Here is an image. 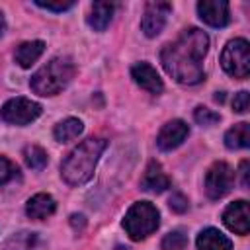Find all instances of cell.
I'll list each match as a JSON object with an SVG mask.
<instances>
[{
  "mask_svg": "<svg viewBox=\"0 0 250 250\" xmlns=\"http://www.w3.org/2000/svg\"><path fill=\"white\" fill-rule=\"evenodd\" d=\"M207 33L199 27H188L162 49L160 62L176 82L184 86H193L205 78L203 59L207 55Z\"/></svg>",
  "mask_w": 250,
  "mask_h": 250,
  "instance_id": "6da1fadb",
  "label": "cell"
},
{
  "mask_svg": "<svg viewBox=\"0 0 250 250\" xmlns=\"http://www.w3.org/2000/svg\"><path fill=\"white\" fill-rule=\"evenodd\" d=\"M107 141L100 139V137H90L86 141H82L76 148H72L68 152V156L62 160L61 164V176L68 186H82L86 184L94 170L96 164L105 148Z\"/></svg>",
  "mask_w": 250,
  "mask_h": 250,
  "instance_id": "7a4b0ae2",
  "label": "cell"
},
{
  "mask_svg": "<svg viewBox=\"0 0 250 250\" xmlns=\"http://www.w3.org/2000/svg\"><path fill=\"white\" fill-rule=\"evenodd\" d=\"M76 66L70 57H53L31 76V90L39 96L59 94L74 76Z\"/></svg>",
  "mask_w": 250,
  "mask_h": 250,
  "instance_id": "3957f363",
  "label": "cell"
},
{
  "mask_svg": "<svg viewBox=\"0 0 250 250\" xmlns=\"http://www.w3.org/2000/svg\"><path fill=\"white\" fill-rule=\"evenodd\" d=\"M158 223H160L158 209L148 201L133 203L123 219V227L133 240H143L148 234H152L158 229Z\"/></svg>",
  "mask_w": 250,
  "mask_h": 250,
  "instance_id": "277c9868",
  "label": "cell"
},
{
  "mask_svg": "<svg viewBox=\"0 0 250 250\" xmlns=\"http://www.w3.org/2000/svg\"><path fill=\"white\" fill-rule=\"evenodd\" d=\"M221 64L227 74L234 78H246L250 72V45L246 39L238 37L225 45L221 53Z\"/></svg>",
  "mask_w": 250,
  "mask_h": 250,
  "instance_id": "5b68a950",
  "label": "cell"
},
{
  "mask_svg": "<svg viewBox=\"0 0 250 250\" xmlns=\"http://www.w3.org/2000/svg\"><path fill=\"white\" fill-rule=\"evenodd\" d=\"M39 115L41 105L29 98H12L0 109V117L10 125H27L35 121Z\"/></svg>",
  "mask_w": 250,
  "mask_h": 250,
  "instance_id": "8992f818",
  "label": "cell"
},
{
  "mask_svg": "<svg viewBox=\"0 0 250 250\" xmlns=\"http://www.w3.org/2000/svg\"><path fill=\"white\" fill-rule=\"evenodd\" d=\"M234 184V170L227 162H215L205 174V193L211 199H221Z\"/></svg>",
  "mask_w": 250,
  "mask_h": 250,
  "instance_id": "52a82bcc",
  "label": "cell"
},
{
  "mask_svg": "<svg viewBox=\"0 0 250 250\" xmlns=\"http://www.w3.org/2000/svg\"><path fill=\"white\" fill-rule=\"evenodd\" d=\"M172 12V4L168 2H148L145 6V14L141 20V29L146 37H156L166 23L168 14Z\"/></svg>",
  "mask_w": 250,
  "mask_h": 250,
  "instance_id": "ba28073f",
  "label": "cell"
},
{
  "mask_svg": "<svg viewBox=\"0 0 250 250\" xmlns=\"http://www.w3.org/2000/svg\"><path fill=\"white\" fill-rule=\"evenodd\" d=\"M197 14L211 27H225L230 21L229 4L225 0H201L197 4Z\"/></svg>",
  "mask_w": 250,
  "mask_h": 250,
  "instance_id": "9c48e42d",
  "label": "cell"
},
{
  "mask_svg": "<svg viewBox=\"0 0 250 250\" xmlns=\"http://www.w3.org/2000/svg\"><path fill=\"white\" fill-rule=\"evenodd\" d=\"M223 223L227 225L229 230H232L234 234H248L250 230V217H248V203L244 199H238L234 203H230L225 213H223Z\"/></svg>",
  "mask_w": 250,
  "mask_h": 250,
  "instance_id": "30bf717a",
  "label": "cell"
},
{
  "mask_svg": "<svg viewBox=\"0 0 250 250\" xmlns=\"http://www.w3.org/2000/svg\"><path fill=\"white\" fill-rule=\"evenodd\" d=\"M188 133H189V127L182 119H172L160 129V133L156 137V145L162 150H172L186 141Z\"/></svg>",
  "mask_w": 250,
  "mask_h": 250,
  "instance_id": "8fae6325",
  "label": "cell"
},
{
  "mask_svg": "<svg viewBox=\"0 0 250 250\" xmlns=\"http://www.w3.org/2000/svg\"><path fill=\"white\" fill-rule=\"evenodd\" d=\"M131 76L133 80L146 92L150 94H160L162 92V80L158 76V72L148 64V62H137L133 68H131Z\"/></svg>",
  "mask_w": 250,
  "mask_h": 250,
  "instance_id": "7c38bea8",
  "label": "cell"
},
{
  "mask_svg": "<svg viewBox=\"0 0 250 250\" xmlns=\"http://www.w3.org/2000/svg\"><path fill=\"white\" fill-rule=\"evenodd\" d=\"M141 188L146 189V191H154V193H160L164 191L166 188H170V178L164 174L162 166L158 162H148L143 178H141Z\"/></svg>",
  "mask_w": 250,
  "mask_h": 250,
  "instance_id": "4fadbf2b",
  "label": "cell"
},
{
  "mask_svg": "<svg viewBox=\"0 0 250 250\" xmlns=\"http://www.w3.org/2000/svg\"><path fill=\"white\" fill-rule=\"evenodd\" d=\"M55 209H57V203H55V199H53L49 193H35V195L29 197L27 203H25V213H27V217L37 219V221L51 217V215L55 213Z\"/></svg>",
  "mask_w": 250,
  "mask_h": 250,
  "instance_id": "5bb4252c",
  "label": "cell"
},
{
  "mask_svg": "<svg viewBox=\"0 0 250 250\" xmlns=\"http://www.w3.org/2000/svg\"><path fill=\"white\" fill-rule=\"evenodd\" d=\"M197 250H232V242L219 229L209 227L197 234Z\"/></svg>",
  "mask_w": 250,
  "mask_h": 250,
  "instance_id": "9a60e30c",
  "label": "cell"
},
{
  "mask_svg": "<svg viewBox=\"0 0 250 250\" xmlns=\"http://www.w3.org/2000/svg\"><path fill=\"white\" fill-rule=\"evenodd\" d=\"M113 4L109 2H94L90 6V14H88V25L96 31H104L113 16Z\"/></svg>",
  "mask_w": 250,
  "mask_h": 250,
  "instance_id": "2e32d148",
  "label": "cell"
},
{
  "mask_svg": "<svg viewBox=\"0 0 250 250\" xmlns=\"http://www.w3.org/2000/svg\"><path fill=\"white\" fill-rule=\"evenodd\" d=\"M43 51H45V43L43 41H25V43L18 45L14 57H16V62L20 66L27 68L43 55Z\"/></svg>",
  "mask_w": 250,
  "mask_h": 250,
  "instance_id": "e0dca14e",
  "label": "cell"
},
{
  "mask_svg": "<svg viewBox=\"0 0 250 250\" xmlns=\"http://www.w3.org/2000/svg\"><path fill=\"white\" fill-rule=\"evenodd\" d=\"M225 145L230 150L246 148L250 145V125L246 121H242V123H236L234 127H230L225 133Z\"/></svg>",
  "mask_w": 250,
  "mask_h": 250,
  "instance_id": "ac0fdd59",
  "label": "cell"
},
{
  "mask_svg": "<svg viewBox=\"0 0 250 250\" xmlns=\"http://www.w3.org/2000/svg\"><path fill=\"white\" fill-rule=\"evenodd\" d=\"M82 129H84V123H82L80 119L68 117V119L61 121V123L55 127L53 135H55V139H57L59 143H68V141H74V139L82 133Z\"/></svg>",
  "mask_w": 250,
  "mask_h": 250,
  "instance_id": "d6986e66",
  "label": "cell"
},
{
  "mask_svg": "<svg viewBox=\"0 0 250 250\" xmlns=\"http://www.w3.org/2000/svg\"><path fill=\"white\" fill-rule=\"evenodd\" d=\"M23 158H25L27 166L33 168V170H43V168L47 166V160H49V158H47V152H45L41 146H37V145L25 146Z\"/></svg>",
  "mask_w": 250,
  "mask_h": 250,
  "instance_id": "ffe728a7",
  "label": "cell"
},
{
  "mask_svg": "<svg viewBox=\"0 0 250 250\" xmlns=\"http://www.w3.org/2000/svg\"><path fill=\"white\" fill-rule=\"evenodd\" d=\"M188 246V234L180 229L170 230L162 238V250H184Z\"/></svg>",
  "mask_w": 250,
  "mask_h": 250,
  "instance_id": "44dd1931",
  "label": "cell"
},
{
  "mask_svg": "<svg viewBox=\"0 0 250 250\" xmlns=\"http://www.w3.org/2000/svg\"><path fill=\"white\" fill-rule=\"evenodd\" d=\"M193 119L199 123V125H215V123H219L221 121V115L217 113V111H213V109H209V107H197L195 111H193Z\"/></svg>",
  "mask_w": 250,
  "mask_h": 250,
  "instance_id": "7402d4cb",
  "label": "cell"
},
{
  "mask_svg": "<svg viewBox=\"0 0 250 250\" xmlns=\"http://www.w3.org/2000/svg\"><path fill=\"white\" fill-rule=\"evenodd\" d=\"M16 174H18L16 164H14L12 160H8V158L0 156V184L10 182L12 178H16Z\"/></svg>",
  "mask_w": 250,
  "mask_h": 250,
  "instance_id": "603a6c76",
  "label": "cell"
},
{
  "mask_svg": "<svg viewBox=\"0 0 250 250\" xmlns=\"http://www.w3.org/2000/svg\"><path fill=\"white\" fill-rule=\"evenodd\" d=\"M35 4L39 8H45V10H51V12H64V10H68V8L74 6L72 0H66V2H62V0H59V2H41V0H35Z\"/></svg>",
  "mask_w": 250,
  "mask_h": 250,
  "instance_id": "cb8c5ba5",
  "label": "cell"
},
{
  "mask_svg": "<svg viewBox=\"0 0 250 250\" xmlns=\"http://www.w3.org/2000/svg\"><path fill=\"white\" fill-rule=\"evenodd\" d=\"M248 104H250V96H248V92H246V90H242V92L234 94L232 109H234L236 113H244V111L248 109Z\"/></svg>",
  "mask_w": 250,
  "mask_h": 250,
  "instance_id": "d4e9b609",
  "label": "cell"
},
{
  "mask_svg": "<svg viewBox=\"0 0 250 250\" xmlns=\"http://www.w3.org/2000/svg\"><path fill=\"white\" fill-rule=\"evenodd\" d=\"M168 203H170V209L176 211V213H186L188 211V197L184 193H174Z\"/></svg>",
  "mask_w": 250,
  "mask_h": 250,
  "instance_id": "484cf974",
  "label": "cell"
},
{
  "mask_svg": "<svg viewBox=\"0 0 250 250\" xmlns=\"http://www.w3.org/2000/svg\"><path fill=\"white\" fill-rule=\"evenodd\" d=\"M240 176H242V186L248 188V160L240 162Z\"/></svg>",
  "mask_w": 250,
  "mask_h": 250,
  "instance_id": "4316f807",
  "label": "cell"
},
{
  "mask_svg": "<svg viewBox=\"0 0 250 250\" xmlns=\"http://www.w3.org/2000/svg\"><path fill=\"white\" fill-rule=\"evenodd\" d=\"M4 29H6V21H4V16H2V12H0V35L4 33Z\"/></svg>",
  "mask_w": 250,
  "mask_h": 250,
  "instance_id": "83f0119b",
  "label": "cell"
}]
</instances>
